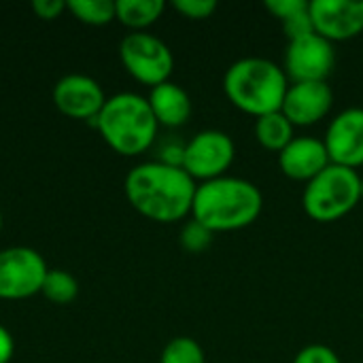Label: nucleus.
<instances>
[{
	"mask_svg": "<svg viewBox=\"0 0 363 363\" xmlns=\"http://www.w3.org/2000/svg\"><path fill=\"white\" fill-rule=\"evenodd\" d=\"M106 98L108 96L104 94L102 85L94 77L83 72L64 74L53 85V104L57 106V111L79 121L94 123Z\"/></svg>",
	"mask_w": 363,
	"mask_h": 363,
	"instance_id": "10",
	"label": "nucleus"
},
{
	"mask_svg": "<svg viewBox=\"0 0 363 363\" xmlns=\"http://www.w3.org/2000/svg\"><path fill=\"white\" fill-rule=\"evenodd\" d=\"M66 11L87 26H106L115 19V0H68Z\"/></svg>",
	"mask_w": 363,
	"mask_h": 363,
	"instance_id": "18",
	"label": "nucleus"
},
{
	"mask_svg": "<svg viewBox=\"0 0 363 363\" xmlns=\"http://www.w3.org/2000/svg\"><path fill=\"white\" fill-rule=\"evenodd\" d=\"M236 157V145L223 130H202L185 143L183 170L196 181L225 177Z\"/></svg>",
	"mask_w": 363,
	"mask_h": 363,
	"instance_id": "8",
	"label": "nucleus"
},
{
	"mask_svg": "<svg viewBox=\"0 0 363 363\" xmlns=\"http://www.w3.org/2000/svg\"><path fill=\"white\" fill-rule=\"evenodd\" d=\"M2 223H4V219H2V211H0V230H2Z\"/></svg>",
	"mask_w": 363,
	"mask_h": 363,
	"instance_id": "28",
	"label": "nucleus"
},
{
	"mask_svg": "<svg viewBox=\"0 0 363 363\" xmlns=\"http://www.w3.org/2000/svg\"><path fill=\"white\" fill-rule=\"evenodd\" d=\"M164 11V0H115V19L132 32H147Z\"/></svg>",
	"mask_w": 363,
	"mask_h": 363,
	"instance_id": "16",
	"label": "nucleus"
},
{
	"mask_svg": "<svg viewBox=\"0 0 363 363\" xmlns=\"http://www.w3.org/2000/svg\"><path fill=\"white\" fill-rule=\"evenodd\" d=\"M311 19L319 36L330 43L363 34V0H311Z\"/></svg>",
	"mask_w": 363,
	"mask_h": 363,
	"instance_id": "12",
	"label": "nucleus"
},
{
	"mask_svg": "<svg viewBox=\"0 0 363 363\" xmlns=\"http://www.w3.org/2000/svg\"><path fill=\"white\" fill-rule=\"evenodd\" d=\"M119 60L125 72L143 85L155 87L170 81L174 70L172 49L151 32H130L119 43Z\"/></svg>",
	"mask_w": 363,
	"mask_h": 363,
	"instance_id": "6",
	"label": "nucleus"
},
{
	"mask_svg": "<svg viewBox=\"0 0 363 363\" xmlns=\"http://www.w3.org/2000/svg\"><path fill=\"white\" fill-rule=\"evenodd\" d=\"M196 187L198 183L181 166L157 160L136 164L123 181L130 206L155 223H177L191 217Z\"/></svg>",
	"mask_w": 363,
	"mask_h": 363,
	"instance_id": "1",
	"label": "nucleus"
},
{
	"mask_svg": "<svg viewBox=\"0 0 363 363\" xmlns=\"http://www.w3.org/2000/svg\"><path fill=\"white\" fill-rule=\"evenodd\" d=\"M40 296L53 304H70L79 296V281L62 268H49Z\"/></svg>",
	"mask_w": 363,
	"mask_h": 363,
	"instance_id": "19",
	"label": "nucleus"
},
{
	"mask_svg": "<svg viewBox=\"0 0 363 363\" xmlns=\"http://www.w3.org/2000/svg\"><path fill=\"white\" fill-rule=\"evenodd\" d=\"M308 6H311L308 0H268V2H266V9H268L281 23H283L285 19H289V17H294V15L306 11Z\"/></svg>",
	"mask_w": 363,
	"mask_h": 363,
	"instance_id": "24",
	"label": "nucleus"
},
{
	"mask_svg": "<svg viewBox=\"0 0 363 363\" xmlns=\"http://www.w3.org/2000/svg\"><path fill=\"white\" fill-rule=\"evenodd\" d=\"M160 363H206V355L198 340L177 336L162 349Z\"/></svg>",
	"mask_w": 363,
	"mask_h": 363,
	"instance_id": "20",
	"label": "nucleus"
},
{
	"mask_svg": "<svg viewBox=\"0 0 363 363\" xmlns=\"http://www.w3.org/2000/svg\"><path fill=\"white\" fill-rule=\"evenodd\" d=\"M15 355V338L13 334L0 323V363H9Z\"/></svg>",
	"mask_w": 363,
	"mask_h": 363,
	"instance_id": "27",
	"label": "nucleus"
},
{
	"mask_svg": "<svg viewBox=\"0 0 363 363\" xmlns=\"http://www.w3.org/2000/svg\"><path fill=\"white\" fill-rule=\"evenodd\" d=\"M102 140L123 157H136L149 151L160 132L147 96L136 91H119L106 98L102 111L94 119Z\"/></svg>",
	"mask_w": 363,
	"mask_h": 363,
	"instance_id": "3",
	"label": "nucleus"
},
{
	"mask_svg": "<svg viewBox=\"0 0 363 363\" xmlns=\"http://www.w3.org/2000/svg\"><path fill=\"white\" fill-rule=\"evenodd\" d=\"M183 153H185V143L177 138H168V140H162L157 147V162L183 168Z\"/></svg>",
	"mask_w": 363,
	"mask_h": 363,
	"instance_id": "25",
	"label": "nucleus"
},
{
	"mask_svg": "<svg viewBox=\"0 0 363 363\" xmlns=\"http://www.w3.org/2000/svg\"><path fill=\"white\" fill-rule=\"evenodd\" d=\"M362 202V174L353 168L330 164L304 185V213L319 223L347 217Z\"/></svg>",
	"mask_w": 363,
	"mask_h": 363,
	"instance_id": "5",
	"label": "nucleus"
},
{
	"mask_svg": "<svg viewBox=\"0 0 363 363\" xmlns=\"http://www.w3.org/2000/svg\"><path fill=\"white\" fill-rule=\"evenodd\" d=\"M255 138L257 143L274 153H281L294 138H296V128L294 123L285 117L283 111H274L268 115H262L255 119Z\"/></svg>",
	"mask_w": 363,
	"mask_h": 363,
	"instance_id": "17",
	"label": "nucleus"
},
{
	"mask_svg": "<svg viewBox=\"0 0 363 363\" xmlns=\"http://www.w3.org/2000/svg\"><path fill=\"white\" fill-rule=\"evenodd\" d=\"M32 11L38 19L45 21H53L57 19L64 11H66V2L64 0H32Z\"/></svg>",
	"mask_w": 363,
	"mask_h": 363,
	"instance_id": "26",
	"label": "nucleus"
},
{
	"mask_svg": "<svg viewBox=\"0 0 363 363\" xmlns=\"http://www.w3.org/2000/svg\"><path fill=\"white\" fill-rule=\"evenodd\" d=\"M334 106V91L328 81L289 83L281 111L294 123V128H306L319 123L330 115Z\"/></svg>",
	"mask_w": 363,
	"mask_h": 363,
	"instance_id": "13",
	"label": "nucleus"
},
{
	"mask_svg": "<svg viewBox=\"0 0 363 363\" xmlns=\"http://www.w3.org/2000/svg\"><path fill=\"white\" fill-rule=\"evenodd\" d=\"M49 266L32 247L0 249V300L15 302L40 294Z\"/></svg>",
	"mask_w": 363,
	"mask_h": 363,
	"instance_id": "7",
	"label": "nucleus"
},
{
	"mask_svg": "<svg viewBox=\"0 0 363 363\" xmlns=\"http://www.w3.org/2000/svg\"><path fill=\"white\" fill-rule=\"evenodd\" d=\"M330 164L332 162L323 138L296 136L279 153V166L283 174L294 181H302L304 185L313 181L319 172H323Z\"/></svg>",
	"mask_w": 363,
	"mask_h": 363,
	"instance_id": "14",
	"label": "nucleus"
},
{
	"mask_svg": "<svg viewBox=\"0 0 363 363\" xmlns=\"http://www.w3.org/2000/svg\"><path fill=\"white\" fill-rule=\"evenodd\" d=\"M289 79L277 62L259 55L240 57L223 74V91L228 100L255 119L281 111Z\"/></svg>",
	"mask_w": 363,
	"mask_h": 363,
	"instance_id": "4",
	"label": "nucleus"
},
{
	"mask_svg": "<svg viewBox=\"0 0 363 363\" xmlns=\"http://www.w3.org/2000/svg\"><path fill=\"white\" fill-rule=\"evenodd\" d=\"M362 202H363V177H362Z\"/></svg>",
	"mask_w": 363,
	"mask_h": 363,
	"instance_id": "29",
	"label": "nucleus"
},
{
	"mask_svg": "<svg viewBox=\"0 0 363 363\" xmlns=\"http://www.w3.org/2000/svg\"><path fill=\"white\" fill-rule=\"evenodd\" d=\"M172 9L187 17V19H208L215 11H217V2L215 0H174Z\"/></svg>",
	"mask_w": 363,
	"mask_h": 363,
	"instance_id": "22",
	"label": "nucleus"
},
{
	"mask_svg": "<svg viewBox=\"0 0 363 363\" xmlns=\"http://www.w3.org/2000/svg\"><path fill=\"white\" fill-rule=\"evenodd\" d=\"M325 149L330 153V162L347 168L363 166V108L351 106L338 113L323 136Z\"/></svg>",
	"mask_w": 363,
	"mask_h": 363,
	"instance_id": "11",
	"label": "nucleus"
},
{
	"mask_svg": "<svg viewBox=\"0 0 363 363\" xmlns=\"http://www.w3.org/2000/svg\"><path fill=\"white\" fill-rule=\"evenodd\" d=\"M149 106L153 117L164 128H181L191 119L194 102L187 89L174 81H164L149 89Z\"/></svg>",
	"mask_w": 363,
	"mask_h": 363,
	"instance_id": "15",
	"label": "nucleus"
},
{
	"mask_svg": "<svg viewBox=\"0 0 363 363\" xmlns=\"http://www.w3.org/2000/svg\"><path fill=\"white\" fill-rule=\"evenodd\" d=\"M294 363H342V359L328 345H308L298 351Z\"/></svg>",
	"mask_w": 363,
	"mask_h": 363,
	"instance_id": "23",
	"label": "nucleus"
},
{
	"mask_svg": "<svg viewBox=\"0 0 363 363\" xmlns=\"http://www.w3.org/2000/svg\"><path fill=\"white\" fill-rule=\"evenodd\" d=\"M213 232L208 228H204L202 223H198L196 219H189L183 228H181V247L187 253H202L213 245Z\"/></svg>",
	"mask_w": 363,
	"mask_h": 363,
	"instance_id": "21",
	"label": "nucleus"
},
{
	"mask_svg": "<svg viewBox=\"0 0 363 363\" xmlns=\"http://www.w3.org/2000/svg\"><path fill=\"white\" fill-rule=\"evenodd\" d=\"M336 66L334 43L319 36L317 32L289 40L285 49V74L291 83L328 81Z\"/></svg>",
	"mask_w": 363,
	"mask_h": 363,
	"instance_id": "9",
	"label": "nucleus"
},
{
	"mask_svg": "<svg viewBox=\"0 0 363 363\" xmlns=\"http://www.w3.org/2000/svg\"><path fill=\"white\" fill-rule=\"evenodd\" d=\"M264 208L259 187L240 177H219L198 183L191 219L217 232H236L257 221Z\"/></svg>",
	"mask_w": 363,
	"mask_h": 363,
	"instance_id": "2",
	"label": "nucleus"
}]
</instances>
